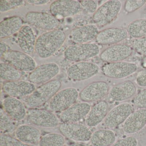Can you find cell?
<instances>
[{
  "instance_id": "6da1fadb",
  "label": "cell",
  "mask_w": 146,
  "mask_h": 146,
  "mask_svg": "<svg viewBox=\"0 0 146 146\" xmlns=\"http://www.w3.org/2000/svg\"><path fill=\"white\" fill-rule=\"evenodd\" d=\"M66 39L65 33L60 29L50 31L36 39L35 52L42 58L53 55L63 46Z\"/></svg>"
},
{
  "instance_id": "7a4b0ae2",
  "label": "cell",
  "mask_w": 146,
  "mask_h": 146,
  "mask_svg": "<svg viewBox=\"0 0 146 146\" xmlns=\"http://www.w3.org/2000/svg\"><path fill=\"white\" fill-rule=\"evenodd\" d=\"M61 86V82L58 79H54L42 84L25 99V105L30 109L43 106L51 101L59 91Z\"/></svg>"
},
{
  "instance_id": "3957f363",
  "label": "cell",
  "mask_w": 146,
  "mask_h": 146,
  "mask_svg": "<svg viewBox=\"0 0 146 146\" xmlns=\"http://www.w3.org/2000/svg\"><path fill=\"white\" fill-rule=\"evenodd\" d=\"M99 46L95 43L76 44L68 47L64 53L66 59L70 61H84L96 56L100 52Z\"/></svg>"
},
{
  "instance_id": "277c9868",
  "label": "cell",
  "mask_w": 146,
  "mask_h": 146,
  "mask_svg": "<svg viewBox=\"0 0 146 146\" xmlns=\"http://www.w3.org/2000/svg\"><path fill=\"white\" fill-rule=\"evenodd\" d=\"M60 134L65 137L77 142L90 141L92 132L86 125L77 123H62L58 126Z\"/></svg>"
},
{
  "instance_id": "5b68a950",
  "label": "cell",
  "mask_w": 146,
  "mask_h": 146,
  "mask_svg": "<svg viewBox=\"0 0 146 146\" xmlns=\"http://www.w3.org/2000/svg\"><path fill=\"white\" fill-rule=\"evenodd\" d=\"M79 95L77 90L72 87L59 91L49 102V109L54 112H62L76 103Z\"/></svg>"
},
{
  "instance_id": "8992f818",
  "label": "cell",
  "mask_w": 146,
  "mask_h": 146,
  "mask_svg": "<svg viewBox=\"0 0 146 146\" xmlns=\"http://www.w3.org/2000/svg\"><path fill=\"white\" fill-rule=\"evenodd\" d=\"M121 3L117 0H111L105 2L97 9L93 16L94 22L100 27L111 23L119 13Z\"/></svg>"
},
{
  "instance_id": "52a82bcc",
  "label": "cell",
  "mask_w": 146,
  "mask_h": 146,
  "mask_svg": "<svg viewBox=\"0 0 146 146\" xmlns=\"http://www.w3.org/2000/svg\"><path fill=\"white\" fill-rule=\"evenodd\" d=\"M27 118L31 123L42 128H55L60 125L56 114L46 109L30 108L27 112Z\"/></svg>"
},
{
  "instance_id": "ba28073f",
  "label": "cell",
  "mask_w": 146,
  "mask_h": 146,
  "mask_svg": "<svg viewBox=\"0 0 146 146\" xmlns=\"http://www.w3.org/2000/svg\"><path fill=\"white\" fill-rule=\"evenodd\" d=\"M1 58L4 62L11 65L21 72H31L36 67L35 60L23 52L8 51Z\"/></svg>"
},
{
  "instance_id": "9c48e42d",
  "label": "cell",
  "mask_w": 146,
  "mask_h": 146,
  "mask_svg": "<svg viewBox=\"0 0 146 146\" xmlns=\"http://www.w3.org/2000/svg\"><path fill=\"white\" fill-rule=\"evenodd\" d=\"M100 71L96 64L88 61L76 62L69 66L67 70L68 77L74 81H82L96 76Z\"/></svg>"
},
{
  "instance_id": "30bf717a",
  "label": "cell",
  "mask_w": 146,
  "mask_h": 146,
  "mask_svg": "<svg viewBox=\"0 0 146 146\" xmlns=\"http://www.w3.org/2000/svg\"><path fill=\"white\" fill-rule=\"evenodd\" d=\"M137 70L136 64L125 61L109 63L102 68L103 75L109 78L122 79L130 76Z\"/></svg>"
},
{
  "instance_id": "8fae6325",
  "label": "cell",
  "mask_w": 146,
  "mask_h": 146,
  "mask_svg": "<svg viewBox=\"0 0 146 146\" xmlns=\"http://www.w3.org/2000/svg\"><path fill=\"white\" fill-rule=\"evenodd\" d=\"M134 111L129 103H123L113 108L108 112L104 120V125L108 129H113L123 124Z\"/></svg>"
},
{
  "instance_id": "7c38bea8",
  "label": "cell",
  "mask_w": 146,
  "mask_h": 146,
  "mask_svg": "<svg viewBox=\"0 0 146 146\" xmlns=\"http://www.w3.org/2000/svg\"><path fill=\"white\" fill-rule=\"evenodd\" d=\"M60 68L56 63L41 65L30 73L29 82L34 84H44L52 81L59 73Z\"/></svg>"
},
{
  "instance_id": "4fadbf2b",
  "label": "cell",
  "mask_w": 146,
  "mask_h": 146,
  "mask_svg": "<svg viewBox=\"0 0 146 146\" xmlns=\"http://www.w3.org/2000/svg\"><path fill=\"white\" fill-rule=\"evenodd\" d=\"M109 85L103 81L94 82L85 87L79 93V97L83 102L99 101L109 93Z\"/></svg>"
},
{
  "instance_id": "5bb4252c",
  "label": "cell",
  "mask_w": 146,
  "mask_h": 146,
  "mask_svg": "<svg viewBox=\"0 0 146 146\" xmlns=\"http://www.w3.org/2000/svg\"><path fill=\"white\" fill-rule=\"evenodd\" d=\"M26 21L31 25L45 30L56 29L59 21L52 14L40 12H29L25 16Z\"/></svg>"
},
{
  "instance_id": "9a60e30c",
  "label": "cell",
  "mask_w": 146,
  "mask_h": 146,
  "mask_svg": "<svg viewBox=\"0 0 146 146\" xmlns=\"http://www.w3.org/2000/svg\"><path fill=\"white\" fill-rule=\"evenodd\" d=\"M35 86L30 82L18 80L5 82L2 85L4 93L9 96L18 98L28 97L35 90Z\"/></svg>"
},
{
  "instance_id": "2e32d148",
  "label": "cell",
  "mask_w": 146,
  "mask_h": 146,
  "mask_svg": "<svg viewBox=\"0 0 146 146\" xmlns=\"http://www.w3.org/2000/svg\"><path fill=\"white\" fill-rule=\"evenodd\" d=\"M82 8L79 1L75 0H58L50 5L51 14L55 17H67L80 13Z\"/></svg>"
},
{
  "instance_id": "e0dca14e",
  "label": "cell",
  "mask_w": 146,
  "mask_h": 146,
  "mask_svg": "<svg viewBox=\"0 0 146 146\" xmlns=\"http://www.w3.org/2000/svg\"><path fill=\"white\" fill-rule=\"evenodd\" d=\"M88 103L77 102L61 112L60 120L62 123H77L85 118L90 111Z\"/></svg>"
},
{
  "instance_id": "ac0fdd59",
  "label": "cell",
  "mask_w": 146,
  "mask_h": 146,
  "mask_svg": "<svg viewBox=\"0 0 146 146\" xmlns=\"http://www.w3.org/2000/svg\"><path fill=\"white\" fill-rule=\"evenodd\" d=\"M131 48L125 44H116L108 48L100 54L102 60L108 63L122 61L131 55Z\"/></svg>"
},
{
  "instance_id": "d6986e66",
  "label": "cell",
  "mask_w": 146,
  "mask_h": 146,
  "mask_svg": "<svg viewBox=\"0 0 146 146\" xmlns=\"http://www.w3.org/2000/svg\"><path fill=\"white\" fill-rule=\"evenodd\" d=\"M137 89L135 84L131 81H125L113 86L109 90L108 98L112 101H123L134 96Z\"/></svg>"
},
{
  "instance_id": "ffe728a7",
  "label": "cell",
  "mask_w": 146,
  "mask_h": 146,
  "mask_svg": "<svg viewBox=\"0 0 146 146\" xmlns=\"http://www.w3.org/2000/svg\"><path fill=\"white\" fill-rule=\"evenodd\" d=\"M127 31L120 28H111L99 32L96 38V42L100 45H109L117 44L126 39Z\"/></svg>"
},
{
  "instance_id": "44dd1931",
  "label": "cell",
  "mask_w": 146,
  "mask_h": 146,
  "mask_svg": "<svg viewBox=\"0 0 146 146\" xmlns=\"http://www.w3.org/2000/svg\"><path fill=\"white\" fill-rule=\"evenodd\" d=\"M3 110L5 112L16 122L22 121L27 117L25 105L18 98L9 97L3 101Z\"/></svg>"
},
{
  "instance_id": "7402d4cb",
  "label": "cell",
  "mask_w": 146,
  "mask_h": 146,
  "mask_svg": "<svg viewBox=\"0 0 146 146\" xmlns=\"http://www.w3.org/2000/svg\"><path fill=\"white\" fill-rule=\"evenodd\" d=\"M146 125V109L134 111L123 124V129L126 134H133L141 130Z\"/></svg>"
},
{
  "instance_id": "603a6c76",
  "label": "cell",
  "mask_w": 146,
  "mask_h": 146,
  "mask_svg": "<svg viewBox=\"0 0 146 146\" xmlns=\"http://www.w3.org/2000/svg\"><path fill=\"white\" fill-rule=\"evenodd\" d=\"M109 105L107 102L101 100L90 108L85 119L86 125L90 128L98 126L105 120L108 113Z\"/></svg>"
},
{
  "instance_id": "cb8c5ba5",
  "label": "cell",
  "mask_w": 146,
  "mask_h": 146,
  "mask_svg": "<svg viewBox=\"0 0 146 146\" xmlns=\"http://www.w3.org/2000/svg\"><path fill=\"white\" fill-rule=\"evenodd\" d=\"M99 33L96 25H87L75 28L71 31L70 39L76 44L88 43L96 38Z\"/></svg>"
},
{
  "instance_id": "d4e9b609",
  "label": "cell",
  "mask_w": 146,
  "mask_h": 146,
  "mask_svg": "<svg viewBox=\"0 0 146 146\" xmlns=\"http://www.w3.org/2000/svg\"><path fill=\"white\" fill-rule=\"evenodd\" d=\"M15 135L19 140L29 145H38L42 137L39 129L28 124L19 125L15 131Z\"/></svg>"
},
{
  "instance_id": "484cf974",
  "label": "cell",
  "mask_w": 146,
  "mask_h": 146,
  "mask_svg": "<svg viewBox=\"0 0 146 146\" xmlns=\"http://www.w3.org/2000/svg\"><path fill=\"white\" fill-rule=\"evenodd\" d=\"M36 37L30 26L24 25L18 34V41L23 52L30 55L35 52Z\"/></svg>"
},
{
  "instance_id": "4316f807",
  "label": "cell",
  "mask_w": 146,
  "mask_h": 146,
  "mask_svg": "<svg viewBox=\"0 0 146 146\" xmlns=\"http://www.w3.org/2000/svg\"><path fill=\"white\" fill-rule=\"evenodd\" d=\"M23 19L18 16L4 19L0 24V38H7L19 33L23 26Z\"/></svg>"
},
{
  "instance_id": "83f0119b",
  "label": "cell",
  "mask_w": 146,
  "mask_h": 146,
  "mask_svg": "<svg viewBox=\"0 0 146 146\" xmlns=\"http://www.w3.org/2000/svg\"><path fill=\"white\" fill-rule=\"evenodd\" d=\"M116 140L115 133L109 129H100L92 133L90 143L92 146H111Z\"/></svg>"
},
{
  "instance_id": "f1b7e54d",
  "label": "cell",
  "mask_w": 146,
  "mask_h": 146,
  "mask_svg": "<svg viewBox=\"0 0 146 146\" xmlns=\"http://www.w3.org/2000/svg\"><path fill=\"white\" fill-rule=\"evenodd\" d=\"M0 76L5 82H12L20 80L22 74L21 72L11 65L3 62L0 64Z\"/></svg>"
},
{
  "instance_id": "f546056e",
  "label": "cell",
  "mask_w": 146,
  "mask_h": 146,
  "mask_svg": "<svg viewBox=\"0 0 146 146\" xmlns=\"http://www.w3.org/2000/svg\"><path fill=\"white\" fill-rule=\"evenodd\" d=\"M127 31L133 39L144 37L146 36V19H139L129 25Z\"/></svg>"
},
{
  "instance_id": "4dcf8cb0",
  "label": "cell",
  "mask_w": 146,
  "mask_h": 146,
  "mask_svg": "<svg viewBox=\"0 0 146 146\" xmlns=\"http://www.w3.org/2000/svg\"><path fill=\"white\" fill-rule=\"evenodd\" d=\"M64 137L61 134L49 133L42 136L38 146H63L65 144Z\"/></svg>"
},
{
  "instance_id": "1f68e13d",
  "label": "cell",
  "mask_w": 146,
  "mask_h": 146,
  "mask_svg": "<svg viewBox=\"0 0 146 146\" xmlns=\"http://www.w3.org/2000/svg\"><path fill=\"white\" fill-rule=\"evenodd\" d=\"M0 129L1 134L10 135L15 132L18 126L17 122L11 118L4 110L1 109L0 112Z\"/></svg>"
},
{
  "instance_id": "d6a6232c",
  "label": "cell",
  "mask_w": 146,
  "mask_h": 146,
  "mask_svg": "<svg viewBox=\"0 0 146 146\" xmlns=\"http://www.w3.org/2000/svg\"><path fill=\"white\" fill-rule=\"evenodd\" d=\"M1 146H30L25 144L19 140L17 137H13L10 135L1 134L0 136Z\"/></svg>"
},
{
  "instance_id": "836d02e7",
  "label": "cell",
  "mask_w": 146,
  "mask_h": 146,
  "mask_svg": "<svg viewBox=\"0 0 146 146\" xmlns=\"http://www.w3.org/2000/svg\"><path fill=\"white\" fill-rule=\"evenodd\" d=\"M25 2V1L22 0H2L0 1V12L1 13L7 12L16 9L24 5Z\"/></svg>"
},
{
  "instance_id": "e575fe53",
  "label": "cell",
  "mask_w": 146,
  "mask_h": 146,
  "mask_svg": "<svg viewBox=\"0 0 146 146\" xmlns=\"http://www.w3.org/2000/svg\"><path fill=\"white\" fill-rule=\"evenodd\" d=\"M130 43L133 48L137 53L146 55V37L131 39Z\"/></svg>"
},
{
  "instance_id": "d590c367",
  "label": "cell",
  "mask_w": 146,
  "mask_h": 146,
  "mask_svg": "<svg viewBox=\"0 0 146 146\" xmlns=\"http://www.w3.org/2000/svg\"><path fill=\"white\" fill-rule=\"evenodd\" d=\"M146 3L145 0H127L124 8L126 12L131 13L142 7Z\"/></svg>"
},
{
  "instance_id": "8d00e7d4",
  "label": "cell",
  "mask_w": 146,
  "mask_h": 146,
  "mask_svg": "<svg viewBox=\"0 0 146 146\" xmlns=\"http://www.w3.org/2000/svg\"><path fill=\"white\" fill-rule=\"evenodd\" d=\"M135 106L139 109H146V89L138 93L133 100Z\"/></svg>"
},
{
  "instance_id": "74e56055",
  "label": "cell",
  "mask_w": 146,
  "mask_h": 146,
  "mask_svg": "<svg viewBox=\"0 0 146 146\" xmlns=\"http://www.w3.org/2000/svg\"><path fill=\"white\" fill-rule=\"evenodd\" d=\"M82 10L89 13H94L97 10V1H79Z\"/></svg>"
},
{
  "instance_id": "f35d334b",
  "label": "cell",
  "mask_w": 146,
  "mask_h": 146,
  "mask_svg": "<svg viewBox=\"0 0 146 146\" xmlns=\"http://www.w3.org/2000/svg\"><path fill=\"white\" fill-rule=\"evenodd\" d=\"M138 141L136 137L129 136L119 139L111 146H137Z\"/></svg>"
},
{
  "instance_id": "ab89813d",
  "label": "cell",
  "mask_w": 146,
  "mask_h": 146,
  "mask_svg": "<svg viewBox=\"0 0 146 146\" xmlns=\"http://www.w3.org/2000/svg\"><path fill=\"white\" fill-rule=\"evenodd\" d=\"M137 84L141 87H146V69L140 71L135 79Z\"/></svg>"
},
{
  "instance_id": "60d3db41",
  "label": "cell",
  "mask_w": 146,
  "mask_h": 146,
  "mask_svg": "<svg viewBox=\"0 0 146 146\" xmlns=\"http://www.w3.org/2000/svg\"><path fill=\"white\" fill-rule=\"evenodd\" d=\"M26 2L29 4L34 5H42L47 4L50 1L48 0H30V1H26Z\"/></svg>"
},
{
  "instance_id": "b9f144b4",
  "label": "cell",
  "mask_w": 146,
  "mask_h": 146,
  "mask_svg": "<svg viewBox=\"0 0 146 146\" xmlns=\"http://www.w3.org/2000/svg\"><path fill=\"white\" fill-rule=\"evenodd\" d=\"M0 56L1 58L3 56V55L6 52L9 51L8 50V46L5 42L1 41L0 42Z\"/></svg>"
},
{
  "instance_id": "7bdbcfd3",
  "label": "cell",
  "mask_w": 146,
  "mask_h": 146,
  "mask_svg": "<svg viewBox=\"0 0 146 146\" xmlns=\"http://www.w3.org/2000/svg\"><path fill=\"white\" fill-rule=\"evenodd\" d=\"M63 146H80L76 143H70V144H65Z\"/></svg>"
},
{
  "instance_id": "ee69618b",
  "label": "cell",
  "mask_w": 146,
  "mask_h": 146,
  "mask_svg": "<svg viewBox=\"0 0 146 146\" xmlns=\"http://www.w3.org/2000/svg\"><path fill=\"white\" fill-rule=\"evenodd\" d=\"M145 129L146 130V126H145Z\"/></svg>"
}]
</instances>
